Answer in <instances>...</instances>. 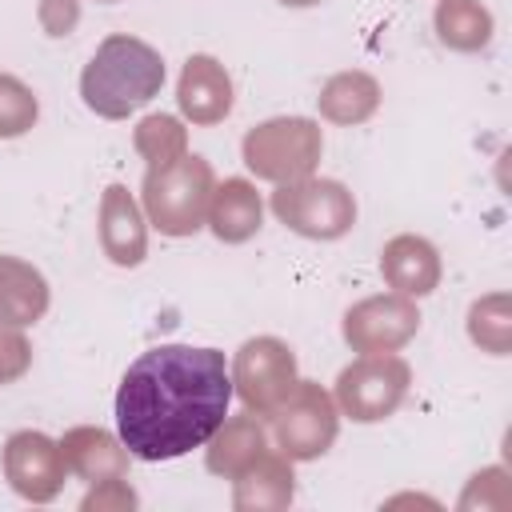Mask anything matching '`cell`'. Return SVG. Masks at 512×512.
I'll use <instances>...</instances> for the list:
<instances>
[{
    "mask_svg": "<svg viewBox=\"0 0 512 512\" xmlns=\"http://www.w3.org/2000/svg\"><path fill=\"white\" fill-rule=\"evenodd\" d=\"M232 404V372L220 348L156 344L140 352L116 388V436L136 460H176L220 428Z\"/></svg>",
    "mask_w": 512,
    "mask_h": 512,
    "instance_id": "1",
    "label": "cell"
},
{
    "mask_svg": "<svg viewBox=\"0 0 512 512\" xmlns=\"http://www.w3.org/2000/svg\"><path fill=\"white\" fill-rule=\"evenodd\" d=\"M164 88V56L136 36H108L80 72L84 104L104 120H124Z\"/></svg>",
    "mask_w": 512,
    "mask_h": 512,
    "instance_id": "2",
    "label": "cell"
},
{
    "mask_svg": "<svg viewBox=\"0 0 512 512\" xmlns=\"http://www.w3.org/2000/svg\"><path fill=\"white\" fill-rule=\"evenodd\" d=\"M216 188V172L204 156L184 152L168 168H148L140 184V208L152 228L164 236H192L204 228L208 200Z\"/></svg>",
    "mask_w": 512,
    "mask_h": 512,
    "instance_id": "3",
    "label": "cell"
},
{
    "mask_svg": "<svg viewBox=\"0 0 512 512\" xmlns=\"http://www.w3.org/2000/svg\"><path fill=\"white\" fill-rule=\"evenodd\" d=\"M324 152V132L308 116H272L244 132L240 156L256 180L292 184L316 172Z\"/></svg>",
    "mask_w": 512,
    "mask_h": 512,
    "instance_id": "4",
    "label": "cell"
},
{
    "mask_svg": "<svg viewBox=\"0 0 512 512\" xmlns=\"http://www.w3.org/2000/svg\"><path fill=\"white\" fill-rule=\"evenodd\" d=\"M272 212L284 228L308 240H340L356 224V196L328 176H304L292 184H276Z\"/></svg>",
    "mask_w": 512,
    "mask_h": 512,
    "instance_id": "5",
    "label": "cell"
},
{
    "mask_svg": "<svg viewBox=\"0 0 512 512\" xmlns=\"http://www.w3.org/2000/svg\"><path fill=\"white\" fill-rule=\"evenodd\" d=\"M412 388V368L396 352H368L356 356L340 376H336V408L356 420V424H380L388 420Z\"/></svg>",
    "mask_w": 512,
    "mask_h": 512,
    "instance_id": "6",
    "label": "cell"
},
{
    "mask_svg": "<svg viewBox=\"0 0 512 512\" xmlns=\"http://www.w3.org/2000/svg\"><path fill=\"white\" fill-rule=\"evenodd\" d=\"M300 384L296 352L280 336H252L232 360V392L248 412L268 420Z\"/></svg>",
    "mask_w": 512,
    "mask_h": 512,
    "instance_id": "7",
    "label": "cell"
},
{
    "mask_svg": "<svg viewBox=\"0 0 512 512\" xmlns=\"http://www.w3.org/2000/svg\"><path fill=\"white\" fill-rule=\"evenodd\" d=\"M272 440L288 460H320L340 432V408L328 388L316 380H300L296 392L268 416Z\"/></svg>",
    "mask_w": 512,
    "mask_h": 512,
    "instance_id": "8",
    "label": "cell"
},
{
    "mask_svg": "<svg viewBox=\"0 0 512 512\" xmlns=\"http://www.w3.org/2000/svg\"><path fill=\"white\" fill-rule=\"evenodd\" d=\"M420 328V312L412 296L400 292H380V296H364L344 312V344L360 356L368 352H400Z\"/></svg>",
    "mask_w": 512,
    "mask_h": 512,
    "instance_id": "9",
    "label": "cell"
},
{
    "mask_svg": "<svg viewBox=\"0 0 512 512\" xmlns=\"http://www.w3.org/2000/svg\"><path fill=\"white\" fill-rule=\"evenodd\" d=\"M4 480L20 500L48 504L64 492L68 480V460L60 452V440L20 428L4 440Z\"/></svg>",
    "mask_w": 512,
    "mask_h": 512,
    "instance_id": "10",
    "label": "cell"
},
{
    "mask_svg": "<svg viewBox=\"0 0 512 512\" xmlns=\"http://www.w3.org/2000/svg\"><path fill=\"white\" fill-rule=\"evenodd\" d=\"M176 104H180V116L200 124V128L220 124L232 112V76H228V68L208 52L188 56L184 68H180V80H176Z\"/></svg>",
    "mask_w": 512,
    "mask_h": 512,
    "instance_id": "11",
    "label": "cell"
},
{
    "mask_svg": "<svg viewBox=\"0 0 512 512\" xmlns=\"http://www.w3.org/2000/svg\"><path fill=\"white\" fill-rule=\"evenodd\" d=\"M100 248L116 268H136L148 256V216L124 184H108L100 196Z\"/></svg>",
    "mask_w": 512,
    "mask_h": 512,
    "instance_id": "12",
    "label": "cell"
},
{
    "mask_svg": "<svg viewBox=\"0 0 512 512\" xmlns=\"http://www.w3.org/2000/svg\"><path fill=\"white\" fill-rule=\"evenodd\" d=\"M380 276L400 296H412V300L432 296L440 288V276H444L440 252L432 240H424L416 232H400L380 248Z\"/></svg>",
    "mask_w": 512,
    "mask_h": 512,
    "instance_id": "13",
    "label": "cell"
},
{
    "mask_svg": "<svg viewBox=\"0 0 512 512\" xmlns=\"http://www.w3.org/2000/svg\"><path fill=\"white\" fill-rule=\"evenodd\" d=\"M292 496H296V472L280 448H268L240 476H232L236 512H276V508H288Z\"/></svg>",
    "mask_w": 512,
    "mask_h": 512,
    "instance_id": "14",
    "label": "cell"
},
{
    "mask_svg": "<svg viewBox=\"0 0 512 512\" xmlns=\"http://www.w3.org/2000/svg\"><path fill=\"white\" fill-rule=\"evenodd\" d=\"M264 452H268V428L248 408L240 416H224L220 428L204 440V464H208V472H216L224 480L240 476Z\"/></svg>",
    "mask_w": 512,
    "mask_h": 512,
    "instance_id": "15",
    "label": "cell"
},
{
    "mask_svg": "<svg viewBox=\"0 0 512 512\" xmlns=\"http://www.w3.org/2000/svg\"><path fill=\"white\" fill-rule=\"evenodd\" d=\"M204 224L212 228L216 240L224 244H244L260 232L264 224V200L256 192L252 180L244 176H228L224 184L212 188V200H208V216Z\"/></svg>",
    "mask_w": 512,
    "mask_h": 512,
    "instance_id": "16",
    "label": "cell"
},
{
    "mask_svg": "<svg viewBox=\"0 0 512 512\" xmlns=\"http://www.w3.org/2000/svg\"><path fill=\"white\" fill-rule=\"evenodd\" d=\"M60 452L68 460V472L88 480V484L112 480V476H128V460H132L124 440L112 436L108 428H96V424L68 428L64 440H60Z\"/></svg>",
    "mask_w": 512,
    "mask_h": 512,
    "instance_id": "17",
    "label": "cell"
},
{
    "mask_svg": "<svg viewBox=\"0 0 512 512\" xmlns=\"http://www.w3.org/2000/svg\"><path fill=\"white\" fill-rule=\"evenodd\" d=\"M48 280L20 256H0V324L28 328L48 312Z\"/></svg>",
    "mask_w": 512,
    "mask_h": 512,
    "instance_id": "18",
    "label": "cell"
},
{
    "mask_svg": "<svg viewBox=\"0 0 512 512\" xmlns=\"http://www.w3.org/2000/svg\"><path fill=\"white\" fill-rule=\"evenodd\" d=\"M316 108L328 124H344V128L364 124L380 108V80L372 72H360V68L336 72V76L324 80V88L316 96Z\"/></svg>",
    "mask_w": 512,
    "mask_h": 512,
    "instance_id": "19",
    "label": "cell"
},
{
    "mask_svg": "<svg viewBox=\"0 0 512 512\" xmlns=\"http://www.w3.org/2000/svg\"><path fill=\"white\" fill-rule=\"evenodd\" d=\"M432 28L452 52H480L492 40V12L480 0H440L432 12Z\"/></svg>",
    "mask_w": 512,
    "mask_h": 512,
    "instance_id": "20",
    "label": "cell"
},
{
    "mask_svg": "<svg viewBox=\"0 0 512 512\" xmlns=\"http://www.w3.org/2000/svg\"><path fill=\"white\" fill-rule=\"evenodd\" d=\"M468 340L480 352L508 356L512 352V296L508 292H488L472 300L468 308Z\"/></svg>",
    "mask_w": 512,
    "mask_h": 512,
    "instance_id": "21",
    "label": "cell"
},
{
    "mask_svg": "<svg viewBox=\"0 0 512 512\" xmlns=\"http://www.w3.org/2000/svg\"><path fill=\"white\" fill-rule=\"evenodd\" d=\"M132 144L148 168H168L188 152V128L168 112H152L132 128Z\"/></svg>",
    "mask_w": 512,
    "mask_h": 512,
    "instance_id": "22",
    "label": "cell"
},
{
    "mask_svg": "<svg viewBox=\"0 0 512 512\" xmlns=\"http://www.w3.org/2000/svg\"><path fill=\"white\" fill-rule=\"evenodd\" d=\"M36 120H40L36 92L20 76L0 72V140H16V136L32 132Z\"/></svg>",
    "mask_w": 512,
    "mask_h": 512,
    "instance_id": "23",
    "label": "cell"
},
{
    "mask_svg": "<svg viewBox=\"0 0 512 512\" xmlns=\"http://www.w3.org/2000/svg\"><path fill=\"white\" fill-rule=\"evenodd\" d=\"M508 504H512V488H508V472L504 468L476 472L468 480L464 496H460V508L464 512H472V508H480V512H504Z\"/></svg>",
    "mask_w": 512,
    "mask_h": 512,
    "instance_id": "24",
    "label": "cell"
},
{
    "mask_svg": "<svg viewBox=\"0 0 512 512\" xmlns=\"http://www.w3.org/2000/svg\"><path fill=\"white\" fill-rule=\"evenodd\" d=\"M32 368V344L20 328L12 324H0V388L4 384H16L24 372Z\"/></svg>",
    "mask_w": 512,
    "mask_h": 512,
    "instance_id": "25",
    "label": "cell"
},
{
    "mask_svg": "<svg viewBox=\"0 0 512 512\" xmlns=\"http://www.w3.org/2000/svg\"><path fill=\"white\" fill-rule=\"evenodd\" d=\"M136 504H140V500H136V492L128 488L124 476L96 480V484L88 488V496L80 500L84 512H128V508H136Z\"/></svg>",
    "mask_w": 512,
    "mask_h": 512,
    "instance_id": "26",
    "label": "cell"
},
{
    "mask_svg": "<svg viewBox=\"0 0 512 512\" xmlns=\"http://www.w3.org/2000/svg\"><path fill=\"white\" fill-rule=\"evenodd\" d=\"M36 16H40V28L48 32V36H68L72 28H76V20H80V4L76 0H40V8H36Z\"/></svg>",
    "mask_w": 512,
    "mask_h": 512,
    "instance_id": "27",
    "label": "cell"
},
{
    "mask_svg": "<svg viewBox=\"0 0 512 512\" xmlns=\"http://www.w3.org/2000/svg\"><path fill=\"white\" fill-rule=\"evenodd\" d=\"M284 8H312V4H324V0H280Z\"/></svg>",
    "mask_w": 512,
    "mask_h": 512,
    "instance_id": "28",
    "label": "cell"
},
{
    "mask_svg": "<svg viewBox=\"0 0 512 512\" xmlns=\"http://www.w3.org/2000/svg\"><path fill=\"white\" fill-rule=\"evenodd\" d=\"M96 4H116V0H96Z\"/></svg>",
    "mask_w": 512,
    "mask_h": 512,
    "instance_id": "29",
    "label": "cell"
}]
</instances>
